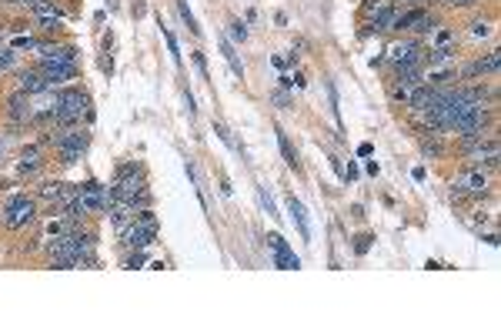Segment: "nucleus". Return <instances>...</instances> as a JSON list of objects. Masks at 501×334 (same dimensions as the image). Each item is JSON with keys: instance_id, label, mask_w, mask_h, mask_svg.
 <instances>
[{"instance_id": "a878e982", "label": "nucleus", "mask_w": 501, "mask_h": 334, "mask_svg": "<svg viewBox=\"0 0 501 334\" xmlns=\"http://www.w3.org/2000/svg\"><path fill=\"white\" fill-rule=\"evenodd\" d=\"M455 41V31H441L438 34V44H451Z\"/></svg>"}, {"instance_id": "dca6fc26", "label": "nucleus", "mask_w": 501, "mask_h": 334, "mask_svg": "<svg viewBox=\"0 0 501 334\" xmlns=\"http://www.w3.org/2000/svg\"><path fill=\"white\" fill-rule=\"evenodd\" d=\"M161 34H164V44H167V50H170V57H174V64H181V47H177V37L167 31L164 24H161Z\"/></svg>"}, {"instance_id": "cd10ccee", "label": "nucleus", "mask_w": 501, "mask_h": 334, "mask_svg": "<svg viewBox=\"0 0 501 334\" xmlns=\"http://www.w3.org/2000/svg\"><path fill=\"white\" fill-rule=\"evenodd\" d=\"M0 147H3V140H0Z\"/></svg>"}, {"instance_id": "412c9836", "label": "nucleus", "mask_w": 501, "mask_h": 334, "mask_svg": "<svg viewBox=\"0 0 501 334\" xmlns=\"http://www.w3.org/2000/svg\"><path fill=\"white\" fill-rule=\"evenodd\" d=\"M471 34H474V37H488V34H491V27H488L485 20H474V24H471Z\"/></svg>"}, {"instance_id": "1a4fd4ad", "label": "nucleus", "mask_w": 501, "mask_h": 334, "mask_svg": "<svg viewBox=\"0 0 501 334\" xmlns=\"http://www.w3.org/2000/svg\"><path fill=\"white\" fill-rule=\"evenodd\" d=\"M288 211H291V217H294V224H298V231H301V238H304V241H311V228H307V214H304L301 201L294 198V194L288 198Z\"/></svg>"}, {"instance_id": "6ab92c4d", "label": "nucleus", "mask_w": 501, "mask_h": 334, "mask_svg": "<svg viewBox=\"0 0 501 334\" xmlns=\"http://www.w3.org/2000/svg\"><path fill=\"white\" fill-rule=\"evenodd\" d=\"M258 191H261V204H264V208H268V214H271V217H281V214H277V208H274L271 194H268V187H264V184H261Z\"/></svg>"}, {"instance_id": "4be33fe9", "label": "nucleus", "mask_w": 501, "mask_h": 334, "mask_svg": "<svg viewBox=\"0 0 501 334\" xmlns=\"http://www.w3.org/2000/svg\"><path fill=\"white\" fill-rule=\"evenodd\" d=\"M194 67L201 71V77H208V61H204V54H201V50H194Z\"/></svg>"}, {"instance_id": "f3484780", "label": "nucleus", "mask_w": 501, "mask_h": 334, "mask_svg": "<svg viewBox=\"0 0 501 334\" xmlns=\"http://www.w3.org/2000/svg\"><path fill=\"white\" fill-rule=\"evenodd\" d=\"M177 10H181V17H184V24H187V31L191 34H201V27H198V20H194V14L187 10V3L184 0H177Z\"/></svg>"}, {"instance_id": "b1692460", "label": "nucleus", "mask_w": 501, "mask_h": 334, "mask_svg": "<svg viewBox=\"0 0 501 334\" xmlns=\"http://www.w3.org/2000/svg\"><path fill=\"white\" fill-rule=\"evenodd\" d=\"M140 264H144V258H140V251H134L131 258L124 261V268H140Z\"/></svg>"}, {"instance_id": "423d86ee", "label": "nucleus", "mask_w": 501, "mask_h": 334, "mask_svg": "<svg viewBox=\"0 0 501 334\" xmlns=\"http://www.w3.org/2000/svg\"><path fill=\"white\" fill-rule=\"evenodd\" d=\"M7 117L14 124H31L34 121V107H31V94L14 91L7 97Z\"/></svg>"}, {"instance_id": "a211bd4d", "label": "nucleus", "mask_w": 501, "mask_h": 334, "mask_svg": "<svg viewBox=\"0 0 501 334\" xmlns=\"http://www.w3.org/2000/svg\"><path fill=\"white\" fill-rule=\"evenodd\" d=\"M231 41H238V44L247 41V27H244L241 20H231Z\"/></svg>"}, {"instance_id": "5701e85b", "label": "nucleus", "mask_w": 501, "mask_h": 334, "mask_svg": "<svg viewBox=\"0 0 501 334\" xmlns=\"http://www.w3.org/2000/svg\"><path fill=\"white\" fill-rule=\"evenodd\" d=\"M271 101H274V104H277V107H284V110H288V107H291V97H288V94H284V91H277V94H274V97H271Z\"/></svg>"}, {"instance_id": "39448f33", "label": "nucleus", "mask_w": 501, "mask_h": 334, "mask_svg": "<svg viewBox=\"0 0 501 334\" xmlns=\"http://www.w3.org/2000/svg\"><path fill=\"white\" fill-rule=\"evenodd\" d=\"M268 247L274 251V268H284V271H298L301 268V258L291 251L281 234H268Z\"/></svg>"}, {"instance_id": "4468645a", "label": "nucleus", "mask_w": 501, "mask_h": 334, "mask_svg": "<svg viewBox=\"0 0 501 334\" xmlns=\"http://www.w3.org/2000/svg\"><path fill=\"white\" fill-rule=\"evenodd\" d=\"M277 140H281V151H284V161H288L291 170H301V161H298V154H294V147H291V140L284 131H277Z\"/></svg>"}, {"instance_id": "f03ea898", "label": "nucleus", "mask_w": 501, "mask_h": 334, "mask_svg": "<svg viewBox=\"0 0 501 334\" xmlns=\"http://www.w3.org/2000/svg\"><path fill=\"white\" fill-rule=\"evenodd\" d=\"M0 217H3V224L10 231L27 228L34 217H37V198H31V194H14V198L7 201V208L0 211Z\"/></svg>"}, {"instance_id": "9d476101", "label": "nucleus", "mask_w": 501, "mask_h": 334, "mask_svg": "<svg viewBox=\"0 0 501 334\" xmlns=\"http://www.w3.org/2000/svg\"><path fill=\"white\" fill-rule=\"evenodd\" d=\"M61 191H64V181H44L41 187H37V194H34V198L37 201H54V208L61 211Z\"/></svg>"}, {"instance_id": "bb28decb", "label": "nucleus", "mask_w": 501, "mask_h": 334, "mask_svg": "<svg viewBox=\"0 0 501 334\" xmlns=\"http://www.w3.org/2000/svg\"><path fill=\"white\" fill-rule=\"evenodd\" d=\"M368 241H371V238H358V244H354V251H358V254H365V251H368Z\"/></svg>"}, {"instance_id": "ddd939ff", "label": "nucleus", "mask_w": 501, "mask_h": 334, "mask_svg": "<svg viewBox=\"0 0 501 334\" xmlns=\"http://www.w3.org/2000/svg\"><path fill=\"white\" fill-rule=\"evenodd\" d=\"M221 54H224V61L231 64V71L244 80V64L238 61V54H234V44H231V41H221Z\"/></svg>"}, {"instance_id": "20e7f679", "label": "nucleus", "mask_w": 501, "mask_h": 334, "mask_svg": "<svg viewBox=\"0 0 501 334\" xmlns=\"http://www.w3.org/2000/svg\"><path fill=\"white\" fill-rule=\"evenodd\" d=\"M34 67L44 74V80H47V87L54 91V87H64L67 80H77V64H47V61H34Z\"/></svg>"}, {"instance_id": "2eb2a0df", "label": "nucleus", "mask_w": 501, "mask_h": 334, "mask_svg": "<svg viewBox=\"0 0 501 334\" xmlns=\"http://www.w3.org/2000/svg\"><path fill=\"white\" fill-rule=\"evenodd\" d=\"M388 7H391V0H365V3H361V20H371V17H378L381 10H388Z\"/></svg>"}, {"instance_id": "aec40b11", "label": "nucleus", "mask_w": 501, "mask_h": 334, "mask_svg": "<svg viewBox=\"0 0 501 334\" xmlns=\"http://www.w3.org/2000/svg\"><path fill=\"white\" fill-rule=\"evenodd\" d=\"M14 64H17L14 50H0V71H14Z\"/></svg>"}, {"instance_id": "9b49d317", "label": "nucleus", "mask_w": 501, "mask_h": 334, "mask_svg": "<svg viewBox=\"0 0 501 334\" xmlns=\"http://www.w3.org/2000/svg\"><path fill=\"white\" fill-rule=\"evenodd\" d=\"M421 154L428 161H438L444 154V144H441V134H421Z\"/></svg>"}, {"instance_id": "f257e3e1", "label": "nucleus", "mask_w": 501, "mask_h": 334, "mask_svg": "<svg viewBox=\"0 0 501 334\" xmlns=\"http://www.w3.org/2000/svg\"><path fill=\"white\" fill-rule=\"evenodd\" d=\"M425 44L418 37H405L398 44L388 47V67L391 71H405V67H425Z\"/></svg>"}, {"instance_id": "0eeeda50", "label": "nucleus", "mask_w": 501, "mask_h": 334, "mask_svg": "<svg viewBox=\"0 0 501 334\" xmlns=\"http://www.w3.org/2000/svg\"><path fill=\"white\" fill-rule=\"evenodd\" d=\"M17 91H24V94H47L50 87H47V80H44V74L37 71V67H27V71H20L17 74Z\"/></svg>"}, {"instance_id": "f8f14e48", "label": "nucleus", "mask_w": 501, "mask_h": 334, "mask_svg": "<svg viewBox=\"0 0 501 334\" xmlns=\"http://www.w3.org/2000/svg\"><path fill=\"white\" fill-rule=\"evenodd\" d=\"M435 27H438V14H428V10H425V14L411 24L408 31H414V34H435Z\"/></svg>"}, {"instance_id": "393cba45", "label": "nucleus", "mask_w": 501, "mask_h": 334, "mask_svg": "<svg viewBox=\"0 0 501 334\" xmlns=\"http://www.w3.org/2000/svg\"><path fill=\"white\" fill-rule=\"evenodd\" d=\"M444 7H471V3H478V0H438Z\"/></svg>"}, {"instance_id": "6e6552de", "label": "nucleus", "mask_w": 501, "mask_h": 334, "mask_svg": "<svg viewBox=\"0 0 501 334\" xmlns=\"http://www.w3.org/2000/svg\"><path fill=\"white\" fill-rule=\"evenodd\" d=\"M461 187H465V194H468V198H485L488 194V177H485V170H481V167H471L468 174H465V177H461Z\"/></svg>"}, {"instance_id": "7ed1b4c3", "label": "nucleus", "mask_w": 501, "mask_h": 334, "mask_svg": "<svg viewBox=\"0 0 501 334\" xmlns=\"http://www.w3.org/2000/svg\"><path fill=\"white\" fill-rule=\"evenodd\" d=\"M121 234V244L127 247V251H144L147 244H154V238H157V224H144V221H131L124 231H117Z\"/></svg>"}]
</instances>
